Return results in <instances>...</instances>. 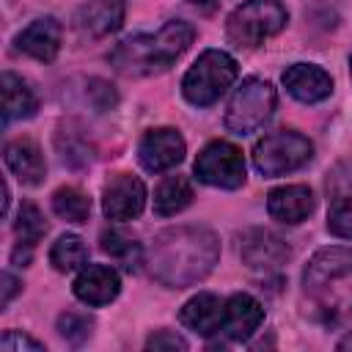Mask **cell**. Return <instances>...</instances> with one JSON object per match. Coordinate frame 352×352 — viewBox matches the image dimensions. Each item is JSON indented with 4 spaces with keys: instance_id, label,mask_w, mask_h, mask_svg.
Returning <instances> with one entry per match:
<instances>
[{
    "instance_id": "6da1fadb",
    "label": "cell",
    "mask_w": 352,
    "mask_h": 352,
    "mask_svg": "<svg viewBox=\"0 0 352 352\" xmlns=\"http://www.w3.org/2000/svg\"><path fill=\"white\" fill-rule=\"evenodd\" d=\"M220 258V239L204 226H176L154 236L146 264L168 289H184L204 280Z\"/></svg>"
},
{
    "instance_id": "7a4b0ae2",
    "label": "cell",
    "mask_w": 352,
    "mask_h": 352,
    "mask_svg": "<svg viewBox=\"0 0 352 352\" xmlns=\"http://www.w3.org/2000/svg\"><path fill=\"white\" fill-rule=\"evenodd\" d=\"M195 38V28L182 19L165 22L157 33H140L124 38L110 52V66L126 77H146L165 72Z\"/></svg>"
},
{
    "instance_id": "3957f363",
    "label": "cell",
    "mask_w": 352,
    "mask_h": 352,
    "mask_svg": "<svg viewBox=\"0 0 352 352\" xmlns=\"http://www.w3.org/2000/svg\"><path fill=\"white\" fill-rule=\"evenodd\" d=\"M239 66L226 50H206L182 77V94L195 107L214 104L236 80Z\"/></svg>"
},
{
    "instance_id": "277c9868",
    "label": "cell",
    "mask_w": 352,
    "mask_h": 352,
    "mask_svg": "<svg viewBox=\"0 0 352 352\" xmlns=\"http://www.w3.org/2000/svg\"><path fill=\"white\" fill-rule=\"evenodd\" d=\"M289 22V11L278 0H248L236 6L226 22V36L231 44L253 50L270 36L280 33Z\"/></svg>"
},
{
    "instance_id": "5b68a950",
    "label": "cell",
    "mask_w": 352,
    "mask_h": 352,
    "mask_svg": "<svg viewBox=\"0 0 352 352\" xmlns=\"http://www.w3.org/2000/svg\"><path fill=\"white\" fill-rule=\"evenodd\" d=\"M311 157L314 143L294 129H275L253 146V168L267 179L300 170L311 162Z\"/></svg>"
},
{
    "instance_id": "8992f818",
    "label": "cell",
    "mask_w": 352,
    "mask_h": 352,
    "mask_svg": "<svg viewBox=\"0 0 352 352\" xmlns=\"http://www.w3.org/2000/svg\"><path fill=\"white\" fill-rule=\"evenodd\" d=\"M275 104H278V96H275V88L267 80H261V77L242 80V85L234 91V96L228 102V110H226L228 132H234L239 138L258 132L272 118Z\"/></svg>"
},
{
    "instance_id": "52a82bcc",
    "label": "cell",
    "mask_w": 352,
    "mask_h": 352,
    "mask_svg": "<svg viewBox=\"0 0 352 352\" xmlns=\"http://www.w3.org/2000/svg\"><path fill=\"white\" fill-rule=\"evenodd\" d=\"M192 173L201 184H209L217 190H239L248 179L242 148L228 140H212L195 157Z\"/></svg>"
},
{
    "instance_id": "ba28073f",
    "label": "cell",
    "mask_w": 352,
    "mask_h": 352,
    "mask_svg": "<svg viewBox=\"0 0 352 352\" xmlns=\"http://www.w3.org/2000/svg\"><path fill=\"white\" fill-rule=\"evenodd\" d=\"M187 154V143L182 138L179 129L173 126H157L148 129L140 143H138V160L143 165V170L148 173H162L176 168Z\"/></svg>"
},
{
    "instance_id": "9c48e42d",
    "label": "cell",
    "mask_w": 352,
    "mask_h": 352,
    "mask_svg": "<svg viewBox=\"0 0 352 352\" xmlns=\"http://www.w3.org/2000/svg\"><path fill=\"white\" fill-rule=\"evenodd\" d=\"M146 206V184L132 173H116L102 190V212L107 220H135Z\"/></svg>"
},
{
    "instance_id": "30bf717a",
    "label": "cell",
    "mask_w": 352,
    "mask_h": 352,
    "mask_svg": "<svg viewBox=\"0 0 352 352\" xmlns=\"http://www.w3.org/2000/svg\"><path fill=\"white\" fill-rule=\"evenodd\" d=\"M239 256L245 261V267L258 270V272H272L280 264L289 261V245L275 236L267 228H250L242 234V245H239Z\"/></svg>"
},
{
    "instance_id": "8fae6325",
    "label": "cell",
    "mask_w": 352,
    "mask_h": 352,
    "mask_svg": "<svg viewBox=\"0 0 352 352\" xmlns=\"http://www.w3.org/2000/svg\"><path fill=\"white\" fill-rule=\"evenodd\" d=\"M264 322V308L261 302L253 297V294H245V292H236L226 300V311H223V324H220V333L223 338L228 341H245L250 338Z\"/></svg>"
},
{
    "instance_id": "7c38bea8",
    "label": "cell",
    "mask_w": 352,
    "mask_h": 352,
    "mask_svg": "<svg viewBox=\"0 0 352 352\" xmlns=\"http://www.w3.org/2000/svg\"><path fill=\"white\" fill-rule=\"evenodd\" d=\"M283 88L302 104H316L333 94V77L316 63H292L283 72Z\"/></svg>"
},
{
    "instance_id": "4fadbf2b",
    "label": "cell",
    "mask_w": 352,
    "mask_h": 352,
    "mask_svg": "<svg viewBox=\"0 0 352 352\" xmlns=\"http://www.w3.org/2000/svg\"><path fill=\"white\" fill-rule=\"evenodd\" d=\"M74 297L85 305H107L121 292V278L110 264H85L74 278Z\"/></svg>"
},
{
    "instance_id": "5bb4252c",
    "label": "cell",
    "mask_w": 352,
    "mask_h": 352,
    "mask_svg": "<svg viewBox=\"0 0 352 352\" xmlns=\"http://www.w3.org/2000/svg\"><path fill=\"white\" fill-rule=\"evenodd\" d=\"M346 275H352V248L330 245V248H319L311 256V261L302 270V286L316 292L330 280L346 278Z\"/></svg>"
},
{
    "instance_id": "9a60e30c",
    "label": "cell",
    "mask_w": 352,
    "mask_h": 352,
    "mask_svg": "<svg viewBox=\"0 0 352 352\" xmlns=\"http://www.w3.org/2000/svg\"><path fill=\"white\" fill-rule=\"evenodd\" d=\"M60 36H63L60 22L55 16H41L16 33L14 47H16V52H25L41 63H50L60 52Z\"/></svg>"
},
{
    "instance_id": "2e32d148",
    "label": "cell",
    "mask_w": 352,
    "mask_h": 352,
    "mask_svg": "<svg viewBox=\"0 0 352 352\" xmlns=\"http://www.w3.org/2000/svg\"><path fill=\"white\" fill-rule=\"evenodd\" d=\"M314 206H316V198L308 184H283V187L270 190V195H267L270 217H275L278 223H286V226L302 223L314 212Z\"/></svg>"
},
{
    "instance_id": "e0dca14e",
    "label": "cell",
    "mask_w": 352,
    "mask_h": 352,
    "mask_svg": "<svg viewBox=\"0 0 352 352\" xmlns=\"http://www.w3.org/2000/svg\"><path fill=\"white\" fill-rule=\"evenodd\" d=\"M223 311H226V300H220L217 294L212 292H198L195 297H190L182 311H179V322L204 336V338H212L220 333V324H223Z\"/></svg>"
},
{
    "instance_id": "ac0fdd59",
    "label": "cell",
    "mask_w": 352,
    "mask_h": 352,
    "mask_svg": "<svg viewBox=\"0 0 352 352\" xmlns=\"http://www.w3.org/2000/svg\"><path fill=\"white\" fill-rule=\"evenodd\" d=\"M124 14H126V0H85L74 22L85 36L102 38L124 25Z\"/></svg>"
},
{
    "instance_id": "d6986e66",
    "label": "cell",
    "mask_w": 352,
    "mask_h": 352,
    "mask_svg": "<svg viewBox=\"0 0 352 352\" xmlns=\"http://www.w3.org/2000/svg\"><path fill=\"white\" fill-rule=\"evenodd\" d=\"M3 157H6L8 170L22 184H30L33 187V184H41L44 182L47 162H44L41 148L30 138H14V140H8L6 148H3Z\"/></svg>"
},
{
    "instance_id": "ffe728a7",
    "label": "cell",
    "mask_w": 352,
    "mask_h": 352,
    "mask_svg": "<svg viewBox=\"0 0 352 352\" xmlns=\"http://www.w3.org/2000/svg\"><path fill=\"white\" fill-rule=\"evenodd\" d=\"M0 94H3V124L33 118L38 110V99L33 88L14 72H3L0 77Z\"/></svg>"
},
{
    "instance_id": "44dd1931",
    "label": "cell",
    "mask_w": 352,
    "mask_h": 352,
    "mask_svg": "<svg viewBox=\"0 0 352 352\" xmlns=\"http://www.w3.org/2000/svg\"><path fill=\"white\" fill-rule=\"evenodd\" d=\"M192 204V184L184 176H165L154 190V214L170 217Z\"/></svg>"
},
{
    "instance_id": "7402d4cb",
    "label": "cell",
    "mask_w": 352,
    "mask_h": 352,
    "mask_svg": "<svg viewBox=\"0 0 352 352\" xmlns=\"http://www.w3.org/2000/svg\"><path fill=\"white\" fill-rule=\"evenodd\" d=\"M50 264L58 272H74L88 264V248L77 234H60L50 248Z\"/></svg>"
},
{
    "instance_id": "603a6c76",
    "label": "cell",
    "mask_w": 352,
    "mask_h": 352,
    "mask_svg": "<svg viewBox=\"0 0 352 352\" xmlns=\"http://www.w3.org/2000/svg\"><path fill=\"white\" fill-rule=\"evenodd\" d=\"M99 239H102V250L110 258H116L126 272H138V267L143 264V248L132 236L121 231H102Z\"/></svg>"
},
{
    "instance_id": "cb8c5ba5",
    "label": "cell",
    "mask_w": 352,
    "mask_h": 352,
    "mask_svg": "<svg viewBox=\"0 0 352 352\" xmlns=\"http://www.w3.org/2000/svg\"><path fill=\"white\" fill-rule=\"evenodd\" d=\"M52 212L66 223H85L91 214V198L80 187H60L52 192Z\"/></svg>"
},
{
    "instance_id": "d4e9b609",
    "label": "cell",
    "mask_w": 352,
    "mask_h": 352,
    "mask_svg": "<svg viewBox=\"0 0 352 352\" xmlns=\"http://www.w3.org/2000/svg\"><path fill=\"white\" fill-rule=\"evenodd\" d=\"M14 234L22 245H30V248H36L41 242V236L47 234V223H44V214L38 212L36 204L22 201V206L16 212V220H14Z\"/></svg>"
},
{
    "instance_id": "484cf974",
    "label": "cell",
    "mask_w": 352,
    "mask_h": 352,
    "mask_svg": "<svg viewBox=\"0 0 352 352\" xmlns=\"http://www.w3.org/2000/svg\"><path fill=\"white\" fill-rule=\"evenodd\" d=\"M94 324H96L94 316H88V314H82V311H66V314L58 316V336H60L63 341L80 346L82 341L91 338Z\"/></svg>"
},
{
    "instance_id": "4316f807",
    "label": "cell",
    "mask_w": 352,
    "mask_h": 352,
    "mask_svg": "<svg viewBox=\"0 0 352 352\" xmlns=\"http://www.w3.org/2000/svg\"><path fill=\"white\" fill-rule=\"evenodd\" d=\"M327 231L341 239H352V195L338 198L327 212Z\"/></svg>"
},
{
    "instance_id": "83f0119b",
    "label": "cell",
    "mask_w": 352,
    "mask_h": 352,
    "mask_svg": "<svg viewBox=\"0 0 352 352\" xmlns=\"http://www.w3.org/2000/svg\"><path fill=\"white\" fill-rule=\"evenodd\" d=\"M0 349L3 352H22V349H30V352H44V344L19 333V330H6L3 338H0Z\"/></svg>"
},
{
    "instance_id": "f1b7e54d",
    "label": "cell",
    "mask_w": 352,
    "mask_h": 352,
    "mask_svg": "<svg viewBox=\"0 0 352 352\" xmlns=\"http://www.w3.org/2000/svg\"><path fill=\"white\" fill-rule=\"evenodd\" d=\"M146 349H187V341L173 330H157L146 338Z\"/></svg>"
},
{
    "instance_id": "f546056e",
    "label": "cell",
    "mask_w": 352,
    "mask_h": 352,
    "mask_svg": "<svg viewBox=\"0 0 352 352\" xmlns=\"http://www.w3.org/2000/svg\"><path fill=\"white\" fill-rule=\"evenodd\" d=\"M19 289H22V280H19L14 272L6 270V272H3V297H0V305L6 308V305L14 300V294H16Z\"/></svg>"
},
{
    "instance_id": "4dcf8cb0",
    "label": "cell",
    "mask_w": 352,
    "mask_h": 352,
    "mask_svg": "<svg viewBox=\"0 0 352 352\" xmlns=\"http://www.w3.org/2000/svg\"><path fill=\"white\" fill-rule=\"evenodd\" d=\"M190 6H195V8H201V11H214V6L220 3V0H187Z\"/></svg>"
},
{
    "instance_id": "1f68e13d",
    "label": "cell",
    "mask_w": 352,
    "mask_h": 352,
    "mask_svg": "<svg viewBox=\"0 0 352 352\" xmlns=\"http://www.w3.org/2000/svg\"><path fill=\"white\" fill-rule=\"evenodd\" d=\"M338 349H352V333H346V336L338 341Z\"/></svg>"
},
{
    "instance_id": "d6a6232c",
    "label": "cell",
    "mask_w": 352,
    "mask_h": 352,
    "mask_svg": "<svg viewBox=\"0 0 352 352\" xmlns=\"http://www.w3.org/2000/svg\"><path fill=\"white\" fill-rule=\"evenodd\" d=\"M349 74H352V58H349Z\"/></svg>"
}]
</instances>
